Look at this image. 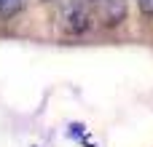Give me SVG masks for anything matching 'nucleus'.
I'll return each instance as SVG.
<instances>
[{"label": "nucleus", "mask_w": 153, "mask_h": 147, "mask_svg": "<svg viewBox=\"0 0 153 147\" xmlns=\"http://www.w3.org/2000/svg\"><path fill=\"white\" fill-rule=\"evenodd\" d=\"M24 3L27 0H0V16H13V13H19L22 8H24Z\"/></svg>", "instance_id": "3"}, {"label": "nucleus", "mask_w": 153, "mask_h": 147, "mask_svg": "<svg viewBox=\"0 0 153 147\" xmlns=\"http://www.w3.org/2000/svg\"><path fill=\"white\" fill-rule=\"evenodd\" d=\"M62 27L70 35H83L91 27V11H89L86 0H73L62 8Z\"/></svg>", "instance_id": "1"}, {"label": "nucleus", "mask_w": 153, "mask_h": 147, "mask_svg": "<svg viewBox=\"0 0 153 147\" xmlns=\"http://www.w3.org/2000/svg\"><path fill=\"white\" fill-rule=\"evenodd\" d=\"M137 3H140V11H143V13L153 16V0H137Z\"/></svg>", "instance_id": "4"}, {"label": "nucleus", "mask_w": 153, "mask_h": 147, "mask_svg": "<svg viewBox=\"0 0 153 147\" xmlns=\"http://www.w3.org/2000/svg\"><path fill=\"white\" fill-rule=\"evenodd\" d=\"M97 19L105 27H116L126 13V0H97Z\"/></svg>", "instance_id": "2"}]
</instances>
